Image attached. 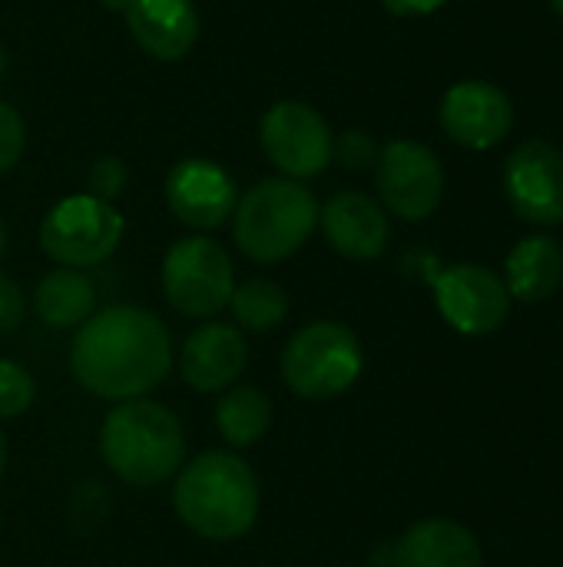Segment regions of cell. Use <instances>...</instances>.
Here are the masks:
<instances>
[{
    "instance_id": "obj_32",
    "label": "cell",
    "mask_w": 563,
    "mask_h": 567,
    "mask_svg": "<svg viewBox=\"0 0 563 567\" xmlns=\"http://www.w3.org/2000/svg\"><path fill=\"white\" fill-rule=\"evenodd\" d=\"M3 73H7V53H3V47H0V83H3Z\"/></svg>"
},
{
    "instance_id": "obj_7",
    "label": "cell",
    "mask_w": 563,
    "mask_h": 567,
    "mask_svg": "<svg viewBox=\"0 0 563 567\" xmlns=\"http://www.w3.org/2000/svg\"><path fill=\"white\" fill-rule=\"evenodd\" d=\"M236 269L229 252L209 236H186L173 243L163 259V292L179 316L212 319L229 309Z\"/></svg>"
},
{
    "instance_id": "obj_1",
    "label": "cell",
    "mask_w": 563,
    "mask_h": 567,
    "mask_svg": "<svg viewBox=\"0 0 563 567\" xmlns=\"http://www.w3.org/2000/svg\"><path fill=\"white\" fill-rule=\"evenodd\" d=\"M173 369L169 329L146 309L106 306L73 336V379L110 402L146 399Z\"/></svg>"
},
{
    "instance_id": "obj_15",
    "label": "cell",
    "mask_w": 563,
    "mask_h": 567,
    "mask_svg": "<svg viewBox=\"0 0 563 567\" xmlns=\"http://www.w3.org/2000/svg\"><path fill=\"white\" fill-rule=\"evenodd\" d=\"M249 362L246 339L229 322H202L179 349V372L196 392H226Z\"/></svg>"
},
{
    "instance_id": "obj_18",
    "label": "cell",
    "mask_w": 563,
    "mask_h": 567,
    "mask_svg": "<svg viewBox=\"0 0 563 567\" xmlns=\"http://www.w3.org/2000/svg\"><path fill=\"white\" fill-rule=\"evenodd\" d=\"M508 292L521 302H544L563 282V249L551 236H528L521 239L504 266Z\"/></svg>"
},
{
    "instance_id": "obj_4",
    "label": "cell",
    "mask_w": 563,
    "mask_h": 567,
    "mask_svg": "<svg viewBox=\"0 0 563 567\" xmlns=\"http://www.w3.org/2000/svg\"><path fill=\"white\" fill-rule=\"evenodd\" d=\"M319 199L289 176L256 183L239 196L232 213V239L252 262H282L299 252L319 226Z\"/></svg>"
},
{
    "instance_id": "obj_5",
    "label": "cell",
    "mask_w": 563,
    "mask_h": 567,
    "mask_svg": "<svg viewBox=\"0 0 563 567\" xmlns=\"http://www.w3.org/2000/svg\"><path fill=\"white\" fill-rule=\"evenodd\" d=\"M365 355L355 332L342 322H309L282 352V379L302 399H335L362 375Z\"/></svg>"
},
{
    "instance_id": "obj_19",
    "label": "cell",
    "mask_w": 563,
    "mask_h": 567,
    "mask_svg": "<svg viewBox=\"0 0 563 567\" xmlns=\"http://www.w3.org/2000/svg\"><path fill=\"white\" fill-rule=\"evenodd\" d=\"M33 309L50 329H80L96 312V289L83 269H53L37 282Z\"/></svg>"
},
{
    "instance_id": "obj_30",
    "label": "cell",
    "mask_w": 563,
    "mask_h": 567,
    "mask_svg": "<svg viewBox=\"0 0 563 567\" xmlns=\"http://www.w3.org/2000/svg\"><path fill=\"white\" fill-rule=\"evenodd\" d=\"M3 468H7V442L0 435V478H3Z\"/></svg>"
},
{
    "instance_id": "obj_9",
    "label": "cell",
    "mask_w": 563,
    "mask_h": 567,
    "mask_svg": "<svg viewBox=\"0 0 563 567\" xmlns=\"http://www.w3.org/2000/svg\"><path fill=\"white\" fill-rule=\"evenodd\" d=\"M262 153L289 179H312L332 163V130L325 116L302 100H279L259 123Z\"/></svg>"
},
{
    "instance_id": "obj_26",
    "label": "cell",
    "mask_w": 563,
    "mask_h": 567,
    "mask_svg": "<svg viewBox=\"0 0 563 567\" xmlns=\"http://www.w3.org/2000/svg\"><path fill=\"white\" fill-rule=\"evenodd\" d=\"M23 316H27V296H23V289L7 272H0V336L17 332L20 322H23Z\"/></svg>"
},
{
    "instance_id": "obj_27",
    "label": "cell",
    "mask_w": 563,
    "mask_h": 567,
    "mask_svg": "<svg viewBox=\"0 0 563 567\" xmlns=\"http://www.w3.org/2000/svg\"><path fill=\"white\" fill-rule=\"evenodd\" d=\"M448 0H382V7L395 17H425L435 13L438 7H445Z\"/></svg>"
},
{
    "instance_id": "obj_6",
    "label": "cell",
    "mask_w": 563,
    "mask_h": 567,
    "mask_svg": "<svg viewBox=\"0 0 563 567\" xmlns=\"http://www.w3.org/2000/svg\"><path fill=\"white\" fill-rule=\"evenodd\" d=\"M126 223L113 203L90 193L60 199L40 223L43 252L66 269H93L106 262L123 243Z\"/></svg>"
},
{
    "instance_id": "obj_12",
    "label": "cell",
    "mask_w": 563,
    "mask_h": 567,
    "mask_svg": "<svg viewBox=\"0 0 563 567\" xmlns=\"http://www.w3.org/2000/svg\"><path fill=\"white\" fill-rule=\"evenodd\" d=\"M163 193H166L169 213L183 226L199 229V233L219 229L236 213V203H239L236 179L219 163H212L206 156L179 159L169 169Z\"/></svg>"
},
{
    "instance_id": "obj_25",
    "label": "cell",
    "mask_w": 563,
    "mask_h": 567,
    "mask_svg": "<svg viewBox=\"0 0 563 567\" xmlns=\"http://www.w3.org/2000/svg\"><path fill=\"white\" fill-rule=\"evenodd\" d=\"M86 179H90V196L113 203L123 193V186H126V166H123L119 156H100L90 166V176Z\"/></svg>"
},
{
    "instance_id": "obj_29",
    "label": "cell",
    "mask_w": 563,
    "mask_h": 567,
    "mask_svg": "<svg viewBox=\"0 0 563 567\" xmlns=\"http://www.w3.org/2000/svg\"><path fill=\"white\" fill-rule=\"evenodd\" d=\"M106 10H119V13H126V7L133 3V0H100Z\"/></svg>"
},
{
    "instance_id": "obj_21",
    "label": "cell",
    "mask_w": 563,
    "mask_h": 567,
    "mask_svg": "<svg viewBox=\"0 0 563 567\" xmlns=\"http://www.w3.org/2000/svg\"><path fill=\"white\" fill-rule=\"evenodd\" d=\"M229 309H232V319L249 329V332H269L275 326L285 322L289 316V296L282 286L269 282V279H249L242 286L232 289V299H229Z\"/></svg>"
},
{
    "instance_id": "obj_28",
    "label": "cell",
    "mask_w": 563,
    "mask_h": 567,
    "mask_svg": "<svg viewBox=\"0 0 563 567\" xmlns=\"http://www.w3.org/2000/svg\"><path fill=\"white\" fill-rule=\"evenodd\" d=\"M372 567H398L395 565V548H388V545H382L375 555H372Z\"/></svg>"
},
{
    "instance_id": "obj_23",
    "label": "cell",
    "mask_w": 563,
    "mask_h": 567,
    "mask_svg": "<svg viewBox=\"0 0 563 567\" xmlns=\"http://www.w3.org/2000/svg\"><path fill=\"white\" fill-rule=\"evenodd\" d=\"M378 159V146L365 130H345L342 136H332V163L345 169H372Z\"/></svg>"
},
{
    "instance_id": "obj_20",
    "label": "cell",
    "mask_w": 563,
    "mask_h": 567,
    "mask_svg": "<svg viewBox=\"0 0 563 567\" xmlns=\"http://www.w3.org/2000/svg\"><path fill=\"white\" fill-rule=\"evenodd\" d=\"M216 425L232 449H249L269 432L272 402L256 385H232L216 405Z\"/></svg>"
},
{
    "instance_id": "obj_11",
    "label": "cell",
    "mask_w": 563,
    "mask_h": 567,
    "mask_svg": "<svg viewBox=\"0 0 563 567\" xmlns=\"http://www.w3.org/2000/svg\"><path fill=\"white\" fill-rule=\"evenodd\" d=\"M504 193L534 226L563 223V150L548 140L521 143L504 163Z\"/></svg>"
},
{
    "instance_id": "obj_16",
    "label": "cell",
    "mask_w": 563,
    "mask_h": 567,
    "mask_svg": "<svg viewBox=\"0 0 563 567\" xmlns=\"http://www.w3.org/2000/svg\"><path fill=\"white\" fill-rule=\"evenodd\" d=\"M133 40L156 60H179L199 37V13L192 0H133L126 7Z\"/></svg>"
},
{
    "instance_id": "obj_10",
    "label": "cell",
    "mask_w": 563,
    "mask_h": 567,
    "mask_svg": "<svg viewBox=\"0 0 563 567\" xmlns=\"http://www.w3.org/2000/svg\"><path fill=\"white\" fill-rule=\"evenodd\" d=\"M431 286L441 319L461 336H491L511 312V292L504 279L488 266L458 262L438 269Z\"/></svg>"
},
{
    "instance_id": "obj_3",
    "label": "cell",
    "mask_w": 563,
    "mask_h": 567,
    "mask_svg": "<svg viewBox=\"0 0 563 567\" xmlns=\"http://www.w3.org/2000/svg\"><path fill=\"white\" fill-rule=\"evenodd\" d=\"M100 455L119 482L133 488H156L183 468L186 435L166 405L153 399H129L103 419Z\"/></svg>"
},
{
    "instance_id": "obj_8",
    "label": "cell",
    "mask_w": 563,
    "mask_h": 567,
    "mask_svg": "<svg viewBox=\"0 0 563 567\" xmlns=\"http://www.w3.org/2000/svg\"><path fill=\"white\" fill-rule=\"evenodd\" d=\"M375 186L385 209L408 223H418L441 206L445 169L431 146L418 140H392L388 146L378 150Z\"/></svg>"
},
{
    "instance_id": "obj_2",
    "label": "cell",
    "mask_w": 563,
    "mask_h": 567,
    "mask_svg": "<svg viewBox=\"0 0 563 567\" xmlns=\"http://www.w3.org/2000/svg\"><path fill=\"white\" fill-rule=\"evenodd\" d=\"M256 472L232 452H202L179 468L173 508L179 522L209 542H236L259 518Z\"/></svg>"
},
{
    "instance_id": "obj_31",
    "label": "cell",
    "mask_w": 563,
    "mask_h": 567,
    "mask_svg": "<svg viewBox=\"0 0 563 567\" xmlns=\"http://www.w3.org/2000/svg\"><path fill=\"white\" fill-rule=\"evenodd\" d=\"M3 249H7V226H3V219H0V256H3Z\"/></svg>"
},
{
    "instance_id": "obj_17",
    "label": "cell",
    "mask_w": 563,
    "mask_h": 567,
    "mask_svg": "<svg viewBox=\"0 0 563 567\" xmlns=\"http://www.w3.org/2000/svg\"><path fill=\"white\" fill-rule=\"evenodd\" d=\"M481 561L478 538L451 518L415 522L395 542L398 567H481Z\"/></svg>"
},
{
    "instance_id": "obj_33",
    "label": "cell",
    "mask_w": 563,
    "mask_h": 567,
    "mask_svg": "<svg viewBox=\"0 0 563 567\" xmlns=\"http://www.w3.org/2000/svg\"><path fill=\"white\" fill-rule=\"evenodd\" d=\"M551 3H554V10H557V17H561V20H563V0H551Z\"/></svg>"
},
{
    "instance_id": "obj_13",
    "label": "cell",
    "mask_w": 563,
    "mask_h": 567,
    "mask_svg": "<svg viewBox=\"0 0 563 567\" xmlns=\"http://www.w3.org/2000/svg\"><path fill=\"white\" fill-rule=\"evenodd\" d=\"M441 126L465 150H491L514 126L508 93L488 80H461L441 100Z\"/></svg>"
},
{
    "instance_id": "obj_34",
    "label": "cell",
    "mask_w": 563,
    "mask_h": 567,
    "mask_svg": "<svg viewBox=\"0 0 563 567\" xmlns=\"http://www.w3.org/2000/svg\"><path fill=\"white\" fill-rule=\"evenodd\" d=\"M0 528H3V515H0Z\"/></svg>"
},
{
    "instance_id": "obj_24",
    "label": "cell",
    "mask_w": 563,
    "mask_h": 567,
    "mask_svg": "<svg viewBox=\"0 0 563 567\" xmlns=\"http://www.w3.org/2000/svg\"><path fill=\"white\" fill-rule=\"evenodd\" d=\"M23 146H27L23 116L10 103H0V173L17 166V159L23 156Z\"/></svg>"
},
{
    "instance_id": "obj_22",
    "label": "cell",
    "mask_w": 563,
    "mask_h": 567,
    "mask_svg": "<svg viewBox=\"0 0 563 567\" xmlns=\"http://www.w3.org/2000/svg\"><path fill=\"white\" fill-rule=\"evenodd\" d=\"M37 385L20 362L0 359V419H17L33 405Z\"/></svg>"
},
{
    "instance_id": "obj_14",
    "label": "cell",
    "mask_w": 563,
    "mask_h": 567,
    "mask_svg": "<svg viewBox=\"0 0 563 567\" xmlns=\"http://www.w3.org/2000/svg\"><path fill=\"white\" fill-rule=\"evenodd\" d=\"M322 233L329 239V246L355 262H372L388 249L392 239V226H388V213L378 199L365 196V193H338L332 196L322 213H319Z\"/></svg>"
}]
</instances>
